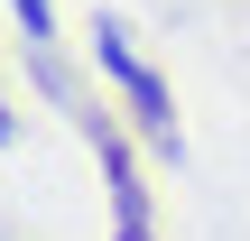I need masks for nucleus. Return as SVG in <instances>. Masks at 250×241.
<instances>
[{"label":"nucleus","instance_id":"obj_3","mask_svg":"<svg viewBox=\"0 0 250 241\" xmlns=\"http://www.w3.org/2000/svg\"><path fill=\"white\" fill-rule=\"evenodd\" d=\"M9 9H19V28H28V37H46V28H56V0H9Z\"/></svg>","mask_w":250,"mask_h":241},{"label":"nucleus","instance_id":"obj_2","mask_svg":"<svg viewBox=\"0 0 250 241\" xmlns=\"http://www.w3.org/2000/svg\"><path fill=\"white\" fill-rule=\"evenodd\" d=\"M93 158H102V186H111V241H148V195H139L130 139L121 130H93Z\"/></svg>","mask_w":250,"mask_h":241},{"label":"nucleus","instance_id":"obj_4","mask_svg":"<svg viewBox=\"0 0 250 241\" xmlns=\"http://www.w3.org/2000/svg\"><path fill=\"white\" fill-rule=\"evenodd\" d=\"M0 149H9V111H0Z\"/></svg>","mask_w":250,"mask_h":241},{"label":"nucleus","instance_id":"obj_1","mask_svg":"<svg viewBox=\"0 0 250 241\" xmlns=\"http://www.w3.org/2000/svg\"><path fill=\"white\" fill-rule=\"evenodd\" d=\"M93 56H102V74L121 84V102H130V111L148 121V139H158V149H176V139H186V130H176V102H167V84H158V74L139 65V46H130V37L111 28V19L93 28Z\"/></svg>","mask_w":250,"mask_h":241}]
</instances>
